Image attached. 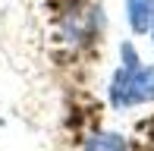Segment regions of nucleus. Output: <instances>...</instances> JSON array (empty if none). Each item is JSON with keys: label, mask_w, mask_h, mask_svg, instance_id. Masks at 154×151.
I'll list each match as a JSON object with an SVG mask.
<instances>
[{"label": "nucleus", "mask_w": 154, "mask_h": 151, "mask_svg": "<svg viewBox=\"0 0 154 151\" xmlns=\"http://www.w3.org/2000/svg\"><path fill=\"white\" fill-rule=\"evenodd\" d=\"M82 151H129V142H126V135L113 132V129H97L85 139Z\"/></svg>", "instance_id": "nucleus-3"}, {"label": "nucleus", "mask_w": 154, "mask_h": 151, "mask_svg": "<svg viewBox=\"0 0 154 151\" xmlns=\"http://www.w3.org/2000/svg\"><path fill=\"white\" fill-rule=\"evenodd\" d=\"M120 69L113 72L107 88V98L116 110H126V107H138L154 101V66L142 63L132 44L120 47Z\"/></svg>", "instance_id": "nucleus-1"}, {"label": "nucleus", "mask_w": 154, "mask_h": 151, "mask_svg": "<svg viewBox=\"0 0 154 151\" xmlns=\"http://www.w3.org/2000/svg\"><path fill=\"white\" fill-rule=\"evenodd\" d=\"M126 19L135 35H148L154 25V0H126Z\"/></svg>", "instance_id": "nucleus-2"}, {"label": "nucleus", "mask_w": 154, "mask_h": 151, "mask_svg": "<svg viewBox=\"0 0 154 151\" xmlns=\"http://www.w3.org/2000/svg\"><path fill=\"white\" fill-rule=\"evenodd\" d=\"M151 44H154V25H151Z\"/></svg>", "instance_id": "nucleus-4"}]
</instances>
